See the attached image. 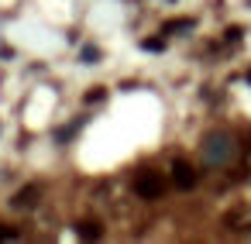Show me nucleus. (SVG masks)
Masks as SVG:
<instances>
[{
  "instance_id": "1",
  "label": "nucleus",
  "mask_w": 251,
  "mask_h": 244,
  "mask_svg": "<svg viewBox=\"0 0 251 244\" xmlns=\"http://www.w3.org/2000/svg\"><path fill=\"white\" fill-rule=\"evenodd\" d=\"M134 193H138L141 199H158V196L165 193V179H162V172H141V175L134 179Z\"/></svg>"
},
{
  "instance_id": "2",
  "label": "nucleus",
  "mask_w": 251,
  "mask_h": 244,
  "mask_svg": "<svg viewBox=\"0 0 251 244\" xmlns=\"http://www.w3.org/2000/svg\"><path fill=\"white\" fill-rule=\"evenodd\" d=\"M172 179H176V186H179V189H193V186H196V169H193L189 162H182V158H179V162L172 165Z\"/></svg>"
},
{
  "instance_id": "3",
  "label": "nucleus",
  "mask_w": 251,
  "mask_h": 244,
  "mask_svg": "<svg viewBox=\"0 0 251 244\" xmlns=\"http://www.w3.org/2000/svg\"><path fill=\"white\" fill-rule=\"evenodd\" d=\"M35 203H38V186H28L14 196V206H35Z\"/></svg>"
},
{
  "instance_id": "4",
  "label": "nucleus",
  "mask_w": 251,
  "mask_h": 244,
  "mask_svg": "<svg viewBox=\"0 0 251 244\" xmlns=\"http://www.w3.org/2000/svg\"><path fill=\"white\" fill-rule=\"evenodd\" d=\"M193 28V21L189 18H176V21H169L165 24V35H172V31H189Z\"/></svg>"
},
{
  "instance_id": "5",
  "label": "nucleus",
  "mask_w": 251,
  "mask_h": 244,
  "mask_svg": "<svg viewBox=\"0 0 251 244\" xmlns=\"http://www.w3.org/2000/svg\"><path fill=\"white\" fill-rule=\"evenodd\" d=\"M76 234H79V237H86V241H97V237H100V227H97V223H79V227H76Z\"/></svg>"
},
{
  "instance_id": "6",
  "label": "nucleus",
  "mask_w": 251,
  "mask_h": 244,
  "mask_svg": "<svg viewBox=\"0 0 251 244\" xmlns=\"http://www.w3.org/2000/svg\"><path fill=\"white\" fill-rule=\"evenodd\" d=\"M145 49H148V52H162V49H165V38H148Z\"/></svg>"
},
{
  "instance_id": "7",
  "label": "nucleus",
  "mask_w": 251,
  "mask_h": 244,
  "mask_svg": "<svg viewBox=\"0 0 251 244\" xmlns=\"http://www.w3.org/2000/svg\"><path fill=\"white\" fill-rule=\"evenodd\" d=\"M83 59H86V62H90V66H93V62H97V59H100V52H97V49H93V45H86V49H83Z\"/></svg>"
},
{
  "instance_id": "8",
  "label": "nucleus",
  "mask_w": 251,
  "mask_h": 244,
  "mask_svg": "<svg viewBox=\"0 0 251 244\" xmlns=\"http://www.w3.org/2000/svg\"><path fill=\"white\" fill-rule=\"evenodd\" d=\"M86 100H90V103H97V100H103V86H93V90L86 93Z\"/></svg>"
},
{
  "instance_id": "9",
  "label": "nucleus",
  "mask_w": 251,
  "mask_h": 244,
  "mask_svg": "<svg viewBox=\"0 0 251 244\" xmlns=\"http://www.w3.org/2000/svg\"><path fill=\"white\" fill-rule=\"evenodd\" d=\"M248 83H251V73H248Z\"/></svg>"
}]
</instances>
